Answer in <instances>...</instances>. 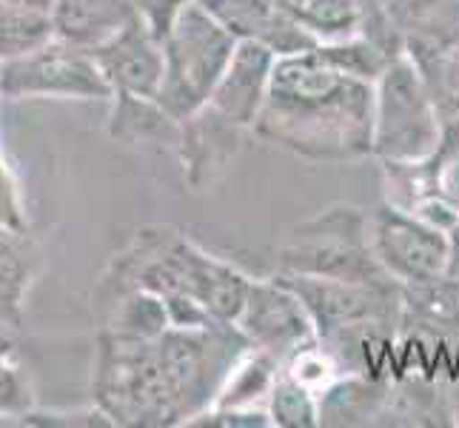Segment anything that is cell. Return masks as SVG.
Wrapping results in <instances>:
<instances>
[{
  "label": "cell",
  "mask_w": 459,
  "mask_h": 428,
  "mask_svg": "<svg viewBox=\"0 0 459 428\" xmlns=\"http://www.w3.org/2000/svg\"><path fill=\"white\" fill-rule=\"evenodd\" d=\"M40 268V251L29 231L0 226V328H18L31 283Z\"/></svg>",
  "instance_id": "e0dca14e"
},
{
  "label": "cell",
  "mask_w": 459,
  "mask_h": 428,
  "mask_svg": "<svg viewBox=\"0 0 459 428\" xmlns=\"http://www.w3.org/2000/svg\"><path fill=\"white\" fill-rule=\"evenodd\" d=\"M371 81L337 72L314 49L277 57L272 86L251 135L314 163L374 157Z\"/></svg>",
  "instance_id": "7a4b0ae2"
},
{
  "label": "cell",
  "mask_w": 459,
  "mask_h": 428,
  "mask_svg": "<svg viewBox=\"0 0 459 428\" xmlns=\"http://www.w3.org/2000/svg\"><path fill=\"white\" fill-rule=\"evenodd\" d=\"M442 192L459 203V149L454 152L446 171H442Z\"/></svg>",
  "instance_id": "4dcf8cb0"
},
{
  "label": "cell",
  "mask_w": 459,
  "mask_h": 428,
  "mask_svg": "<svg viewBox=\"0 0 459 428\" xmlns=\"http://www.w3.org/2000/svg\"><path fill=\"white\" fill-rule=\"evenodd\" d=\"M6 4H18V6H31V9H43V12H52L55 0H6Z\"/></svg>",
  "instance_id": "1f68e13d"
},
{
  "label": "cell",
  "mask_w": 459,
  "mask_h": 428,
  "mask_svg": "<svg viewBox=\"0 0 459 428\" xmlns=\"http://www.w3.org/2000/svg\"><path fill=\"white\" fill-rule=\"evenodd\" d=\"M234 323L209 328H166L149 340L98 335L94 403L117 425H192L212 408L234 366L251 352Z\"/></svg>",
  "instance_id": "6da1fadb"
},
{
  "label": "cell",
  "mask_w": 459,
  "mask_h": 428,
  "mask_svg": "<svg viewBox=\"0 0 459 428\" xmlns=\"http://www.w3.org/2000/svg\"><path fill=\"white\" fill-rule=\"evenodd\" d=\"M57 38L52 12L0 0V63L23 57Z\"/></svg>",
  "instance_id": "7402d4cb"
},
{
  "label": "cell",
  "mask_w": 459,
  "mask_h": 428,
  "mask_svg": "<svg viewBox=\"0 0 459 428\" xmlns=\"http://www.w3.org/2000/svg\"><path fill=\"white\" fill-rule=\"evenodd\" d=\"M234 326L243 331L251 345L274 354L280 362H286L294 352L320 337L303 300L274 275L251 283L246 306Z\"/></svg>",
  "instance_id": "30bf717a"
},
{
  "label": "cell",
  "mask_w": 459,
  "mask_h": 428,
  "mask_svg": "<svg viewBox=\"0 0 459 428\" xmlns=\"http://www.w3.org/2000/svg\"><path fill=\"white\" fill-rule=\"evenodd\" d=\"M0 98L55 100H112L115 92L86 46L49 40L23 57L0 63Z\"/></svg>",
  "instance_id": "ba28073f"
},
{
  "label": "cell",
  "mask_w": 459,
  "mask_h": 428,
  "mask_svg": "<svg viewBox=\"0 0 459 428\" xmlns=\"http://www.w3.org/2000/svg\"><path fill=\"white\" fill-rule=\"evenodd\" d=\"M18 425H38V428H117V423L94 403L89 408H69V411H40L31 408Z\"/></svg>",
  "instance_id": "83f0119b"
},
{
  "label": "cell",
  "mask_w": 459,
  "mask_h": 428,
  "mask_svg": "<svg viewBox=\"0 0 459 428\" xmlns=\"http://www.w3.org/2000/svg\"><path fill=\"white\" fill-rule=\"evenodd\" d=\"M446 397H439V391L420 386V383H403L391 386V397L385 403L379 425H454L456 420Z\"/></svg>",
  "instance_id": "cb8c5ba5"
},
{
  "label": "cell",
  "mask_w": 459,
  "mask_h": 428,
  "mask_svg": "<svg viewBox=\"0 0 459 428\" xmlns=\"http://www.w3.org/2000/svg\"><path fill=\"white\" fill-rule=\"evenodd\" d=\"M403 323L459 331V280L442 275L429 283L403 285Z\"/></svg>",
  "instance_id": "44dd1931"
},
{
  "label": "cell",
  "mask_w": 459,
  "mask_h": 428,
  "mask_svg": "<svg viewBox=\"0 0 459 428\" xmlns=\"http://www.w3.org/2000/svg\"><path fill=\"white\" fill-rule=\"evenodd\" d=\"M94 314L103 335L129 340H149L171 328L163 297L149 289H94Z\"/></svg>",
  "instance_id": "2e32d148"
},
{
  "label": "cell",
  "mask_w": 459,
  "mask_h": 428,
  "mask_svg": "<svg viewBox=\"0 0 459 428\" xmlns=\"http://www.w3.org/2000/svg\"><path fill=\"white\" fill-rule=\"evenodd\" d=\"M459 258V223L451 229V260Z\"/></svg>",
  "instance_id": "d6a6232c"
},
{
  "label": "cell",
  "mask_w": 459,
  "mask_h": 428,
  "mask_svg": "<svg viewBox=\"0 0 459 428\" xmlns=\"http://www.w3.org/2000/svg\"><path fill=\"white\" fill-rule=\"evenodd\" d=\"M368 237L379 266L403 285L448 275L451 234L397 203L385 200L368 212Z\"/></svg>",
  "instance_id": "9c48e42d"
},
{
  "label": "cell",
  "mask_w": 459,
  "mask_h": 428,
  "mask_svg": "<svg viewBox=\"0 0 459 428\" xmlns=\"http://www.w3.org/2000/svg\"><path fill=\"white\" fill-rule=\"evenodd\" d=\"M251 280L229 260H220L171 226L134 231L112 258L98 289H149L163 297L174 328H209L237 323Z\"/></svg>",
  "instance_id": "3957f363"
},
{
  "label": "cell",
  "mask_w": 459,
  "mask_h": 428,
  "mask_svg": "<svg viewBox=\"0 0 459 428\" xmlns=\"http://www.w3.org/2000/svg\"><path fill=\"white\" fill-rule=\"evenodd\" d=\"M137 18L146 23L152 38L163 46V40L171 35V29L178 26L180 14L195 4V0H132Z\"/></svg>",
  "instance_id": "f546056e"
},
{
  "label": "cell",
  "mask_w": 459,
  "mask_h": 428,
  "mask_svg": "<svg viewBox=\"0 0 459 428\" xmlns=\"http://www.w3.org/2000/svg\"><path fill=\"white\" fill-rule=\"evenodd\" d=\"M374 157L379 163H420L442 149V118L425 74L397 55L374 83Z\"/></svg>",
  "instance_id": "5b68a950"
},
{
  "label": "cell",
  "mask_w": 459,
  "mask_h": 428,
  "mask_svg": "<svg viewBox=\"0 0 459 428\" xmlns=\"http://www.w3.org/2000/svg\"><path fill=\"white\" fill-rule=\"evenodd\" d=\"M448 275L459 280V258H454V260H451V266H448Z\"/></svg>",
  "instance_id": "836d02e7"
},
{
  "label": "cell",
  "mask_w": 459,
  "mask_h": 428,
  "mask_svg": "<svg viewBox=\"0 0 459 428\" xmlns=\"http://www.w3.org/2000/svg\"><path fill=\"white\" fill-rule=\"evenodd\" d=\"M277 258L280 272L354 283H397L379 266L368 237V212L357 205H328L303 220L289 231Z\"/></svg>",
  "instance_id": "277c9868"
},
{
  "label": "cell",
  "mask_w": 459,
  "mask_h": 428,
  "mask_svg": "<svg viewBox=\"0 0 459 428\" xmlns=\"http://www.w3.org/2000/svg\"><path fill=\"white\" fill-rule=\"evenodd\" d=\"M391 380L371 371H342L320 394V425H379Z\"/></svg>",
  "instance_id": "9a60e30c"
},
{
  "label": "cell",
  "mask_w": 459,
  "mask_h": 428,
  "mask_svg": "<svg viewBox=\"0 0 459 428\" xmlns=\"http://www.w3.org/2000/svg\"><path fill=\"white\" fill-rule=\"evenodd\" d=\"M268 411H272L274 428H320V397L286 371H280L274 380Z\"/></svg>",
  "instance_id": "484cf974"
},
{
  "label": "cell",
  "mask_w": 459,
  "mask_h": 428,
  "mask_svg": "<svg viewBox=\"0 0 459 428\" xmlns=\"http://www.w3.org/2000/svg\"><path fill=\"white\" fill-rule=\"evenodd\" d=\"M134 14L132 0H55L52 21L60 40L94 49Z\"/></svg>",
  "instance_id": "ac0fdd59"
},
{
  "label": "cell",
  "mask_w": 459,
  "mask_h": 428,
  "mask_svg": "<svg viewBox=\"0 0 459 428\" xmlns=\"http://www.w3.org/2000/svg\"><path fill=\"white\" fill-rule=\"evenodd\" d=\"M0 226L12 231H29V217L18 178H14L12 163L4 154V143H0Z\"/></svg>",
  "instance_id": "f1b7e54d"
},
{
  "label": "cell",
  "mask_w": 459,
  "mask_h": 428,
  "mask_svg": "<svg viewBox=\"0 0 459 428\" xmlns=\"http://www.w3.org/2000/svg\"><path fill=\"white\" fill-rule=\"evenodd\" d=\"M277 4L320 43L362 35V21H366L362 0H277Z\"/></svg>",
  "instance_id": "ffe728a7"
},
{
  "label": "cell",
  "mask_w": 459,
  "mask_h": 428,
  "mask_svg": "<svg viewBox=\"0 0 459 428\" xmlns=\"http://www.w3.org/2000/svg\"><path fill=\"white\" fill-rule=\"evenodd\" d=\"M314 55L323 63H328V66H334L337 72L362 77V81H371V83L379 81V74H383L388 69V63L394 60L383 46H377L366 35H357L348 40L316 43Z\"/></svg>",
  "instance_id": "d4e9b609"
},
{
  "label": "cell",
  "mask_w": 459,
  "mask_h": 428,
  "mask_svg": "<svg viewBox=\"0 0 459 428\" xmlns=\"http://www.w3.org/2000/svg\"><path fill=\"white\" fill-rule=\"evenodd\" d=\"M240 135L243 129H237L234 123L220 118L209 106H203L197 115L183 120L178 152L183 161L186 180L195 188L212 183L237 154V149H240Z\"/></svg>",
  "instance_id": "5bb4252c"
},
{
  "label": "cell",
  "mask_w": 459,
  "mask_h": 428,
  "mask_svg": "<svg viewBox=\"0 0 459 428\" xmlns=\"http://www.w3.org/2000/svg\"><path fill=\"white\" fill-rule=\"evenodd\" d=\"M303 300L320 340L366 326L403 323V285L400 283H354L337 277H314L297 272L274 275Z\"/></svg>",
  "instance_id": "52a82bcc"
},
{
  "label": "cell",
  "mask_w": 459,
  "mask_h": 428,
  "mask_svg": "<svg viewBox=\"0 0 459 428\" xmlns=\"http://www.w3.org/2000/svg\"><path fill=\"white\" fill-rule=\"evenodd\" d=\"M197 6L209 12L237 40H257L277 57L303 55L320 43L291 21L277 0H197Z\"/></svg>",
  "instance_id": "4fadbf2b"
},
{
  "label": "cell",
  "mask_w": 459,
  "mask_h": 428,
  "mask_svg": "<svg viewBox=\"0 0 459 428\" xmlns=\"http://www.w3.org/2000/svg\"><path fill=\"white\" fill-rule=\"evenodd\" d=\"M277 55L268 46L257 40H237V49L231 55V63L226 74L205 103L220 118L234 123L237 129L251 132L263 112V103L268 98V86H272Z\"/></svg>",
  "instance_id": "7c38bea8"
},
{
  "label": "cell",
  "mask_w": 459,
  "mask_h": 428,
  "mask_svg": "<svg viewBox=\"0 0 459 428\" xmlns=\"http://www.w3.org/2000/svg\"><path fill=\"white\" fill-rule=\"evenodd\" d=\"M234 49L237 38L197 6V0L180 14L178 26L163 40V83L157 94L174 120H188L212 100Z\"/></svg>",
  "instance_id": "8992f818"
},
{
  "label": "cell",
  "mask_w": 459,
  "mask_h": 428,
  "mask_svg": "<svg viewBox=\"0 0 459 428\" xmlns=\"http://www.w3.org/2000/svg\"><path fill=\"white\" fill-rule=\"evenodd\" d=\"M94 60L112 92L157 98L163 83V46L152 38L137 12L126 21L112 38L91 49Z\"/></svg>",
  "instance_id": "8fae6325"
},
{
  "label": "cell",
  "mask_w": 459,
  "mask_h": 428,
  "mask_svg": "<svg viewBox=\"0 0 459 428\" xmlns=\"http://www.w3.org/2000/svg\"><path fill=\"white\" fill-rule=\"evenodd\" d=\"M31 408H38L35 383H31L29 366L6 331H0V425L26 417Z\"/></svg>",
  "instance_id": "603a6c76"
},
{
  "label": "cell",
  "mask_w": 459,
  "mask_h": 428,
  "mask_svg": "<svg viewBox=\"0 0 459 428\" xmlns=\"http://www.w3.org/2000/svg\"><path fill=\"white\" fill-rule=\"evenodd\" d=\"M188 428H274L268 406H212Z\"/></svg>",
  "instance_id": "4316f807"
},
{
  "label": "cell",
  "mask_w": 459,
  "mask_h": 428,
  "mask_svg": "<svg viewBox=\"0 0 459 428\" xmlns=\"http://www.w3.org/2000/svg\"><path fill=\"white\" fill-rule=\"evenodd\" d=\"M180 126L157 98L117 92L108 115V137L123 146H146V143H174L180 140Z\"/></svg>",
  "instance_id": "d6986e66"
}]
</instances>
